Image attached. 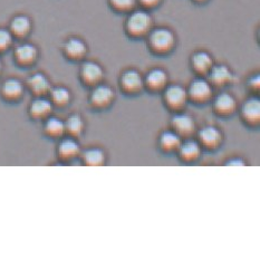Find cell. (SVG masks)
Returning <instances> with one entry per match:
<instances>
[{
	"instance_id": "cell-23",
	"label": "cell",
	"mask_w": 260,
	"mask_h": 260,
	"mask_svg": "<svg viewBox=\"0 0 260 260\" xmlns=\"http://www.w3.org/2000/svg\"><path fill=\"white\" fill-rule=\"evenodd\" d=\"M217 109L222 112H229L234 109L235 106V101L231 96L227 93H223L219 95L217 98V103H216Z\"/></svg>"
},
{
	"instance_id": "cell-5",
	"label": "cell",
	"mask_w": 260,
	"mask_h": 260,
	"mask_svg": "<svg viewBox=\"0 0 260 260\" xmlns=\"http://www.w3.org/2000/svg\"><path fill=\"white\" fill-rule=\"evenodd\" d=\"M63 49L66 57L73 60L83 58L87 53V46L85 42L78 37H71L67 39L63 46Z\"/></svg>"
},
{
	"instance_id": "cell-16",
	"label": "cell",
	"mask_w": 260,
	"mask_h": 260,
	"mask_svg": "<svg viewBox=\"0 0 260 260\" xmlns=\"http://www.w3.org/2000/svg\"><path fill=\"white\" fill-rule=\"evenodd\" d=\"M50 110H52V104H50V102L43 99L34 101V103L31 104V107H30V111L32 114L38 117L48 114Z\"/></svg>"
},
{
	"instance_id": "cell-8",
	"label": "cell",
	"mask_w": 260,
	"mask_h": 260,
	"mask_svg": "<svg viewBox=\"0 0 260 260\" xmlns=\"http://www.w3.org/2000/svg\"><path fill=\"white\" fill-rule=\"evenodd\" d=\"M28 85L36 94H45L50 89V83L48 78L43 73H35L28 78Z\"/></svg>"
},
{
	"instance_id": "cell-15",
	"label": "cell",
	"mask_w": 260,
	"mask_h": 260,
	"mask_svg": "<svg viewBox=\"0 0 260 260\" xmlns=\"http://www.w3.org/2000/svg\"><path fill=\"white\" fill-rule=\"evenodd\" d=\"M113 95L114 94H113V90L110 87L101 85L94 89L92 100L96 104L104 105L109 103V102L113 99Z\"/></svg>"
},
{
	"instance_id": "cell-20",
	"label": "cell",
	"mask_w": 260,
	"mask_h": 260,
	"mask_svg": "<svg viewBox=\"0 0 260 260\" xmlns=\"http://www.w3.org/2000/svg\"><path fill=\"white\" fill-rule=\"evenodd\" d=\"M14 44V36L7 28L0 27V54L6 53Z\"/></svg>"
},
{
	"instance_id": "cell-28",
	"label": "cell",
	"mask_w": 260,
	"mask_h": 260,
	"mask_svg": "<svg viewBox=\"0 0 260 260\" xmlns=\"http://www.w3.org/2000/svg\"><path fill=\"white\" fill-rule=\"evenodd\" d=\"M66 127L73 134H78L83 129V121L80 116L73 115L66 123Z\"/></svg>"
},
{
	"instance_id": "cell-1",
	"label": "cell",
	"mask_w": 260,
	"mask_h": 260,
	"mask_svg": "<svg viewBox=\"0 0 260 260\" xmlns=\"http://www.w3.org/2000/svg\"><path fill=\"white\" fill-rule=\"evenodd\" d=\"M151 15L144 9L132 10L126 20V29L133 36H143L151 30Z\"/></svg>"
},
{
	"instance_id": "cell-7",
	"label": "cell",
	"mask_w": 260,
	"mask_h": 260,
	"mask_svg": "<svg viewBox=\"0 0 260 260\" xmlns=\"http://www.w3.org/2000/svg\"><path fill=\"white\" fill-rule=\"evenodd\" d=\"M192 66L194 67V70L199 73H207L210 72L211 67L213 66V60L210 54L207 52H198L191 59Z\"/></svg>"
},
{
	"instance_id": "cell-17",
	"label": "cell",
	"mask_w": 260,
	"mask_h": 260,
	"mask_svg": "<svg viewBox=\"0 0 260 260\" xmlns=\"http://www.w3.org/2000/svg\"><path fill=\"white\" fill-rule=\"evenodd\" d=\"M173 125L178 131L182 133H188L193 129V121L188 115H178L173 118Z\"/></svg>"
},
{
	"instance_id": "cell-21",
	"label": "cell",
	"mask_w": 260,
	"mask_h": 260,
	"mask_svg": "<svg viewBox=\"0 0 260 260\" xmlns=\"http://www.w3.org/2000/svg\"><path fill=\"white\" fill-rule=\"evenodd\" d=\"M244 114L249 120H257L260 115V103L257 100L248 101L244 106Z\"/></svg>"
},
{
	"instance_id": "cell-12",
	"label": "cell",
	"mask_w": 260,
	"mask_h": 260,
	"mask_svg": "<svg viewBox=\"0 0 260 260\" xmlns=\"http://www.w3.org/2000/svg\"><path fill=\"white\" fill-rule=\"evenodd\" d=\"M190 93L194 99L203 100L207 99L211 94V88L208 82L203 80H197L191 84Z\"/></svg>"
},
{
	"instance_id": "cell-10",
	"label": "cell",
	"mask_w": 260,
	"mask_h": 260,
	"mask_svg": "<svg viewBox=\"0 0 260 260\" xmlns=\"http://www.w3.org/2000/svg\"><path fill=\"white\" fill-rule=\"evenodd\" d=\"M233 74L225 65L212 66L210 70V80L216 84H224L231 81Z\"/></svg>"
},
{
	"instance_id": "cell-26",
	"label": "cell",
	"mask_w": 260,
	"mask_h": 260,
	"mask_svg": "<svg viewBox=\"0 0 260 260\" xmlns=\"http://www.w3.org/2000/svg\"><path fill=\"white\" fill-rule=\"evenodd\" d=\"M85 159L90 166H100L104 161V154L100 150H89L86 152Z\"/></svg>"
},
{
	"instance_id": "cell-4",
	"label": "cell",
	"mask_w": 260,
	"mask_h": 260,
	"mask_svg": "<svg viewBox=\"0 0 260 260\" xmlns=\"http://www.w3.org/2000/svg\"><path fill=\"white\" fill-rule=\"evenodd\" d=\"M10 32L13 34L14 38H25L29 35L32 29V22L30 17L27 15L19 14L13 17V19L10 20L9 28Z\"/></svg>"
},
{
	"instance_id": "cell-2",
	"label": "cell",
	"mask_w": 260,
	"mask_h": 260,
	"mask_svg": "<svg viewBox=\"0 0 260 260\" xmlns=\"http://www.w3.org/2000/svg\"><path fill=\"white\" fill-rule=\"evenodd\" d=\"M150 46L157 53H167L175 45V36L172 30L161 27L150 32Z\"/></svg>"
},
{
	"instance_id": "cell-3",
	"label": "cell",
	"mask_w": 260,
	"mask_h": 260,
	"mask_svg": "<svg viewBox=\"0 0 260 260\" xmlns=\"http://www.w3.org/2000/svg\"><path fill=\"white\" fill-rule=\"evenodd\" d=\"M38 49L34 44L22 43L14 49V57L20 66H30L38 58Z\"/></svg>"
},
{
	"instance_id": "cell-24",
	"label": "cell",
	"mask_w": 260,
	"mask_h": 260,
	"mask_svg": "<svg viewBox=\"0 0 260 260\" xmlns=\"http://www.w3.org/2000/svg\"><path fill=\"white\" fill-rule=\"evenodd\" d=\"M46 129L49 134L52 135H59L64 132L65 125L64 123L56 117L49 118L47 124H46Z\"/></svg>"
},
{
	"instance_id": "cell-14",
	"label": "cell",
	"mask_w": 260,
	"mask_h": 260,
	"mask_svg": "<svg viewBox=\"0 0 260 260\" xmlns=\"http://www.w3.org/2000/svg\"><path fill=\"white\" fill-rule=\"evenodd\" d=\"M167 73L161 69L152 70L148 74V76H146V83H148L151 87L154 88L162 87L167 83Z\"/></svg>"
},
{
	"instance_id": "cell-11",
	"label": "cell",
	"mask_w": 260,
	"mask_h": 260,
	"mask_svg": "<svg viewBox=\"0 0 260 260\" xmlns=\"http://www.w3.org/2000/svg\"><path fill=\"white\" fill-rule=\"evenodd\" d=\"M122 84L126 89L135 90L142 86L143 81H142V77H141L139 72L134 71V70H129L123 74Z\"/></svg>"
},
{
	"instance_id": "cell-22",
	"label": "cell",
	"mask_w": 260,
	"mask_h": 260,
	"mask_svg": "<svg viewBox=\"0 0 260 260\" xmlns=\"http://www.w3.org/2000/svg\"><path fill=\"white\" fill-rule=\"evenodd\" d=\"M78 144L73 140H65L59 145V153L64 156H73L78 153Z\"/></svg>"
},
{
	"instance_id": "cell-18",
	"label": "cell",
	"mask_w": 260,
	"mask_h": 260,
	"mask_svg": "<svg viewBox=\"0 0 260 260\" xmlns=\"http://www.w3.org/2000/svg\"><path fill=\"white\" fill-rule=\"evenodd\" d=\"M109 4L113 9L121 13H131L138 5V0H109Z\"/></svg>"
},
{
	"instance_id": "cell-30",
	"label": "cell",
	"mask_w": 260,
	"mask_h": 260,
	"mask_svg": "<svg viewBox=\"0 0 260 260\" xmlns=\"http://www.w3.org/2000/svg\"><path fill=\"white\" fill-rule=\"evenodd\" d=\"M163 0H138V4H140L144 9L155 8L159 6Z\"/></svg>"
},
{
	"instance_id": "cell-6",
	"label": "cell",
	"mask_w": 260,
	"mask_h": 260,
	"mask_svg": "<svg viewBox=\"0 0 260 260\" xmlns=\"http://www.w3.org/2000/svg\"><path fill=\"white\" fill-rule=\"evenodd\" d=\"M81 74L84 78V81L88 83H96L99 82L104 75L103 69L95 61H85L82 65Z\"/></svg>"
},
{
	"instance_id": "cell-9",
	"label": "cell",
	"mask_w": 260,
	"mask_h": 260,
	"mask_svg": "<svg viewBox=\"0 0 260 260\" xmlns=\"http://www.w3.org/2000/svg\"><path fill=\"white\" fill-rule=\"evenodd\" d=\"M2 92L5 98L7 99H18L24 92V87H22V84L18 80L9 78L4 83Z\"/></svg>"
},
{
	"instance_id": "cell-31",
	"label": "cell",
	"mask_w": 260,
	"mask_h": 260,
	"mask_svg": "<svg viewBox=\"0 0 260 260\" xmlns=\"http://www.w3.org/2000/svg\"><path fill=\"white\" fill-rule=\"evenodd\" d=\"M193 2H196V3H198V4H203V3L209 2V0H193Z\"/></svg>"
},
{
	"instance_id": "cell-19",
	"label": "cell",
	"mask_w": 260,
	"mask_h": 260,
	"mask_svg": "<svg viewBox=\"0 0 260 260\" xmlns=\"http://www.w3.org/2000/svg\"><path fill=\"white\" fill-rule=\"evenodd\" d=\"M200 137L206 144L213 145L218 143V141L220 140V133L217 128H214L212 126H208L203 128L200 132Z\"/></svg>"
},
{
	"instance_id": "cell-27",
	"label": "cell",
	"mask_w": 260,
	"mask_h": 260,
	"mask_svg": "<svg viewBox=\"0 0 260 260\" xmlns=\"http://www.w3.org/2000/svg\"><path fill=\"white\" fill-rule=\"evenodd\" d=\"M161 143L163 145V148L173 149L180 144V139L178 138V135H175L174 133L167 132L162 135Z\"/></svg>"
},
{
	"instance_id": "cell-29",
	"label": "cell",
	"mask_w": 260,
	"mask_h": 260,
	"mask_svg": "<svg viewBox=\"0 0 260 260\" xmlns=\"http://www.w3.org/2000/svg\"><path fill=\"white\" fill-rule=\"evenodd\" d=\"M199 146H198L196 142H192V141H189V142H186L181 146V153L185 157H194L199 154Z\"/></svg>"
},
{
	"instance_id": "cell-13",
	"label": "cell",
	"mask_w": 260,
	"mask_h": 260,
	"mask_svg": "<svg viewBox=\"0 0 260 260\" xmlns=\"http://www.w3.org/2000/svg\"><path fill=\"white\" fill-rule=\"evenodd\" d=\"M167 100L172 105H181L185 101L186 93L183 87L179 85H172L167 89Z\"/></svg>"
},
{
	"instance_id": "cell-25",
	"label": "cell",
	"mask_w": 260,
	"mask_h": 260,
	"mask_svg": "<svg viewBox=\"0 0 260 260\" xmlns=\"http://www.w3.org/2000/svg\"><path fill=\"white\" fill-rule=\"evenodd\" d=\"M70 98V92L64 87H56L52 90V99L57 104H66Z\"/></svg>"
},
{
	"instance_id": "cell-32",
	"label": "cell",
	"mask_w": 260,
	"mask_h": 260,
	"mask_svg": "<svg viewBox=\"0 0 260 260\" xmlns=\"http://www.w3.org/2000/svg\"><path fill=\"white\" fill-rule=\"evenodd\" d=\"M2 72H3V63L2 60H0V74H2Z\"/></svg>"
}]
</instances>
